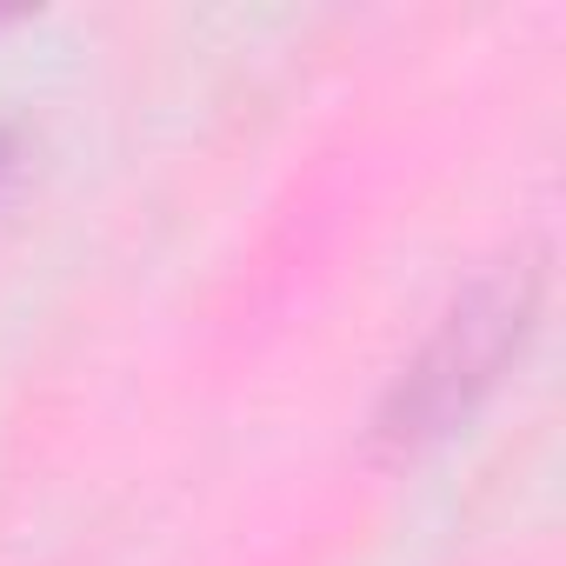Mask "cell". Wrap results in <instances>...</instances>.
I'll list each match as a JSON object with an SVG mask.
<instances>
[{"label":"cell","instance_id":"1","mask_svg":"<svg viewBox=\"0 0 566 566\" xmlns=\"http://www.w3.org/2000/svg\"><path fill=\"white\" fill-rule=\"evenodd\" d=\"M533 314H539V266L533 260H506L486 280H473L453 301V314L440 321V334L420 347V360L400 374V387L380 413V433L394 447H420V440L447 433L453 420H467L493 394L506 360L526 347Z\"/></svg>","mask_w":566,"mask_h":566}]
</instances>
